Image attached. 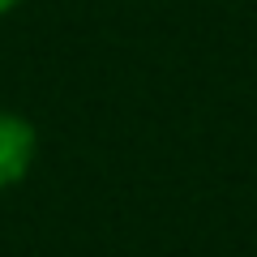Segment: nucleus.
Listing matches in <instances>:
<instances>
[{"label":"nucleus","instance_id":"nucleus-1","mask_svg":"<svg viewBox=\"0 0 257 257\" xmlns=\"http://www.w3.org/2000/svg\"><path fill=\"white\" fill-rule=\"evenodd\" d=\"M39 159V133L22 111L0 107V193L22 184Z\"/></svg>","mask_w":257,"mask_h":257},{"label":"nucleus","instance_id":"nucleus-2","mask_svg":"<svg viewBox=\"0 0 257 257\" xmlns=\"http://www.w3.org/2000/svg\"><path fill=\"white\" fill-rule=\"evenodd\" d=\"M18 5H22V0H0V18H5V13H13Z\"/></svg>","mask_w":257,"mask_h":257}]
</instances>
